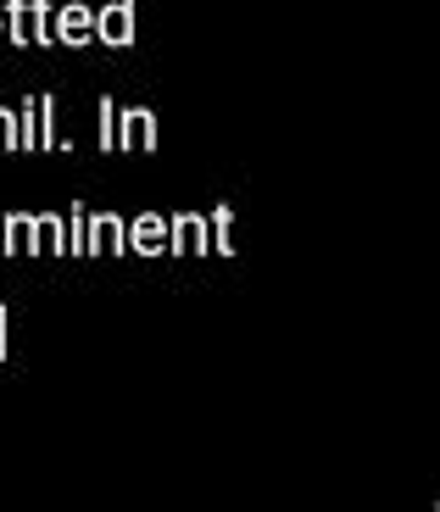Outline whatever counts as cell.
Instances as JSON below:
<instances>
[{
  "label": "cell",
  "mask_w": 440,
  "mask_h": 512,
  "mask_svg": "<svg viewBox=\"0 0 440 512\" xmlns=\"http://www.w3.org/2000/svg\"><path fill=\"white\" fill-rule=\"evenodd\" d=\"M112 151H156V112L151 106H117Z\"/></svg>",
  "instance_id": "cell-1"
},
{
  "label": "cell",
  "mask_w": 440,
  "mask_h": 512,
  "mask_svg": "<svg viewBox=\"0 0 440 512\" xmlns=\"http://www.w3.org/2000/svg\"><path fill=\"white\" fill-rule=\"evenodd\" d=\"M129 218L123 212H90L84 218V256H129Z\"/></svg>",
  "instance_id": "cell-2"
},
{
  "label": "cell",
  "mask_w": 440,
  "mask_h": 512,
  "mask_svg": "<svg viewBox=\"0 0 440 512\" xmlns=\"http://www.w3.org/2000/svg\"><path fill=\"white\" fill-rule=\"evenodd\" d=\"M134 6H140V0H112V6H101V12H95V39H101V45H112V51H129L134 34H140Z\"/></svg>",
  "instance_id": "cell-3"
},
{
  "label": "cell",
  "mask_w": 440,
  "mask_h": 512,
  "mask_svg": "<svg viewBox=\"0 0 440 512\" xmlns=\"http://www.w3.org/2000/svg\"><path fill=\"white\" fill-rule=\"evenodd\" d=\"M51 39H56V45H67V51H78V45H95V6H84V0H67V6H56Z\"/></svg>",
  "instance_id": "cell-4"
},
{
  "label": "cell",
  "mask_w": 440,
  "mask_h": 512,
  "mask_svg": "<svg viewBox=\"0 0 440 512\" xmlns=\"http://www.w3.org/2000/svg\"><path fill=\"white\" fill-rule=\"evenodd\" d=\"M123 234H129V256H168V212H140Z\"/></svg>",
  "instance_id": "cell-5"
},
{
  "label": "cell",
  "mask_w": 440,
  "mask_h": 512,
  "mask_svg": "<svg viewBox=\"0 0 440 512\" xmlns=\"http://www.w3.org/2000/svg\"><path fill=\"white\" fill-rule=\"evenodd\" d=\"M168 251L173 256H207L212 251L207 218H201V212H173L168 218Z\"/></svg>",
  "instance_id": "cell-6"
},
{
  "label": "cell",
  "mask_w": 440,
  "mask_h": 512,
  "mask_svg": "<svg viewBox=\"0 0 440 512\" xmlns=\"http://www.w3.org/2000/svg\"><path fill=\"white\" fill-rule=\"evenodd\" d=\"M0 256H34V212L0 218Z\"/></svg>",
  "instance_id": "cell-7"
},
{
  "label": "cell",
  "mask_w": 440,
  "mask_h": 512,
  "mask_svg": "<svg viewBox=\"0 0 440 512\" xmlns=\"http://www.w3.org/2000/svg\"><path fill=\"white\" fill-rule=\"evenodd\" d=\"M34 256H67V212H34Z\"/></svg>",
  "instance_id": "cell-8"
},
{
  "label": "cell",
  "mask_w": 440,
  "mask_h": 512,
  "mask_svg": "<svg viewBox=\"0 0 440 512\" xmlns=\"http://www.w3.org/2000/svg\"><path fill=\"white\" fill-rule=\"evenodd\" d=\"M207 240H212V256H234V206H212Z\"/></svg>",
  "instance_id": "cell-9"
},
{
  "label": "cell",
  "mask_w": 440,
  "mask_h": 512,
  "mask_svg": "<svg viewBox=\"0 0 440 512\" xmlns=\"http://www.w3.org/2000/svg\"><path fill=\"white\" fill-rule=\"evenodd\" d=\"M12 151H45V145H39V95H28L23 112H17V145Z\"/></svg>",
  "instance_id": "cell-10"
},
{
  "label": "cell",
  "mask_w": 440,
  "mask_h": 512,
  "mask_svg": "<svg viewBox=\"0 0 440 512\" xmlns=\"http://www.w3.org/2000/svg\"><path fill=\"white\" fill-rule=\"evenodd\" d=\"M51 17H56L51 0H28V45H56V39H51Z\"/></svg>",
  "instance_id": "cell-11"
},
{
  "label": "cell",
  "mask_w": 440,
  "mask_h": 512,
  "mask_svg": "<svg viewBox=\"0 0 440 512\" xmlns=\"http://www.w3.org/2000/svg\"><path fill=\"white\" fill-rule=\"evenodd\" d=\"M0 17H6V39H12V45H28V0H6Z\"/></svg>",
  "instance_id": "cell-12"
},
{
  "label": "cell",
  "mask_w": 440,
  "mask_h": 512,
  "mask_svg": "<svg viewBox=\"0 0 440 512\" xmlns=\"http://www.w3.org/2000/svg\"><path fill=\"white\" fill-rule=\"evenodd\" d=\"M39 145L56 151V95H39Z\"/></svg>",
  "instance_id": "cell-13"
},
{
  "label": "cell",
  "mask_w": 440,
  "mask_h": 512,
  "mask_svg": "<svg viewBox=\"0 0 440 512\" xmlns=\"http://www.w3.org/2000/svg\"><path fill=\"white\" fill-rule=\"evenodd\" d=\"M84 218H90V206L67 212V256H84Z\"/></svg>",
  "instance_id": "cell-14"
},
{
  "label": "cell",
  "mask_w": 440,
  "mask_h": 512,
  "mask_svg": "<svg viewBox=\"0 0 440 512\" xmlns=\"http://www.w3.org/2000/svg\"><path fill=\"white\" fill-rule=\"evenodd\" d=\"M12 145H17V112L0 101V151H12Z\"/></svg>",
  "instance_id": "cell-15"
},
{
  "label": "cell",
  "mask_w": 440,
  "mask_h": 512,
  "mask_svg": "<svg viewBox=\"0 0 440 512\" xmlns=\"http://www.w3.org/2000/svg\"><path fill=\"white\" fill-rule=\"evenodd\" d=\"M12 351V307H0V362Z\"/></svg>",
  "instance_id": "cell-16"
},
{
  "label": "cell",
  "mask_w": 440,
  "mask_h": 512,
  "mask_svg": "<svg viewBox=\"0 0 440 512\" xmlns=\"http://www.w3.org/2000/svg\"><path fill=\"white\" fill-rule=\"evenodd\" d=\"M0 39H6V17H0Z\"/></svg>",
  "instance_id": "cell-17"
}]
</instances>
